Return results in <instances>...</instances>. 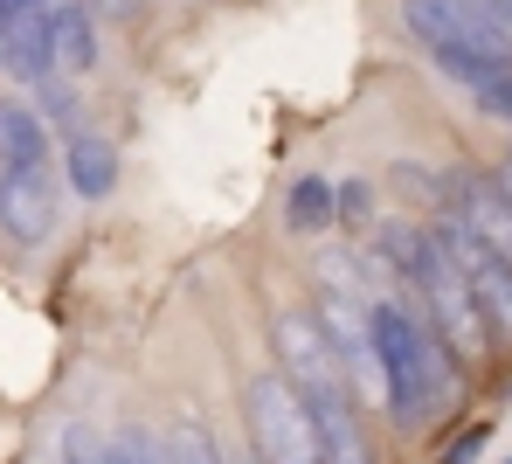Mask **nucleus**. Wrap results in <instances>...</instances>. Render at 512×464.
Listing matches in <instances>:
<instances>
[{"label":"nucleus","instance_id":"obj_1","mask_svg":"<svg viewBox=\"0 0 512 464\" xmlns=\"http://www.w3.org/2000/svg\"><path fill=\"white\" fill-rule=\"evenodd\" d=\"M367 333H374V361H381V388H388L381 416L395 430H429L450 409V395H457L450 347L429 333L423 312L409 298H395V291L367 298Z\"/></svg>","mask_w":512,"mask_h":464},{"label":"nucleus","instance_id":"obj_2","mask_svg":"<svg viewBox=\"0 0 512 464\" xmlns=\"http://www.w3.org/2000/svg\"><path fill=\"white\" fill-rule=\"evenodd\" d=\"M270 347H277V374L291 381V395L305 402L312 416V437H319V464H374V444H367V416L346 388L340 361L319 333L312 312H277L270 319Z\"/></svg>","mask_w":512,"mask_h":464},{"label":"nucleus","instance_id":"obj_3","mask_svg":"<svg viewBox=\"0 0 512 464\" xmlns=\"http://www.w3.org/2000/svg\"><path fill=\"white\" fill-rule=\"evenodd\" d=\"M388 250H395L402 278L416 284V298H423L416 312L429 319V333L450 347V361H457V368L485 361V354H492V333H485V319H478V298H471V284L457 271V257L443 250V236H436V229H395Z\"/></svg>","mask_w":512,"mask_h":464},{"label":"nucleus","instance_id":"obj_4","mask_svg":"<svg viewBox=\"0 0 512 464\" xmlns=\"http://www.w3.org/2000/svg\"><path fill=\"white\" fill-rule=\"evenodd\" d=\"M243 423H250V464H319V437H312V416L305 402L291 395V381L270 368L250 374L243 388Z\"/></svg>","mask_w":512,"mask_h":464},{"label":"nucleus","instance_id":"obj_5","mask_svg":"<svg viewBox=\"0 0 512 464\" xmlns=\"http://www.w3.org/2000/svg\"><path fill=\"white\" fill-rule=\"evenodd\" d=\"M402 21L429 56H499V63H512V28L485 0H402Z\"/></svg>","mask_w":512,"mask_h":464},{"label":"nucleus","instance_id":"obj_6","mask_svg":"<svg viewBox=\"0 0 512 464\" xmlns=\"http://www.w3.org/2000/svg\"><path fill=\"white\" fill-rule=\"evenodd\" d=\"M56 208H63L56 167H0V236L7 243H21V250L49 243L56 236Z\"/></svg>","mask_w":512,"mask_h":464},{"label":"nucleus","instance_id":"obj_7","mask_svg":"<svg viewBox=\"0 0 512 464\" xmlns=\"http://www.w3.org/2000/svg\"><path fill=\"white\" fill-rule=\"evenodd\" d=\"M436 236H443V250L457 257V271H464V284H471V298H478V319H485V333H492V347H512V271L499 264V257H485L450 215L443 222H429Z\"/></svg>","mask_w":512,"mask_h":464},{"label":"nucleus","instance_id":"obj_8","mask_svg":"<svg viewBox=\"0 0 512 464\" xmlns=\"http://www.w3.org/2000/svg\"><path fill=\"white\" fill-rule=\"evenodd\" d=\"M450 222L485 250V257H499L512 271V208L506 194L492 187V174H457V201H450Z\"/></svg>","mask_w":512,"mask_h":464},{"label":"nucleus","instance_id":"obj_9","mask_svg":"<svg viewBox=\"0 0 512 464\" xmlns=\"http://www.w3.org/2000/svg\"><path fill=\"white\" fill-rule=\"evenodd\" d=\"M49 21H56V0H21L7 21H0V70L7 77H49Z\"/></svg>","mask_w":512,"mask_h":464},{"label":"nucleus","instance_id":"obj_10","mask_svg":"<svg viewBox=\"0 0 512 464\" xmlns=\"http://www.w3.org/2000/svg\"><path fill=\"white\" fill-rule=\"evenodd\" d=\"M0 167H49V125L21 97H0Z\"/></svg>","mask_w":512,"mask_h":464},{"label":"nucleus","instance_id":"obj_11","mask_svg":"<svg viewBox=\"0 0 512 464\" xmlns=\"http://www.w3.org/2000/svg\"><path fill=\"white\" fill-rule=\"evenodd\" d=\"M49 63H56V70H90V63H97V14H90L84 0H56Z\"/></svg>","mask_w":512,"mask_h":464},{"label":"nucleus","instance_id":"obj_12","mask_svg":"<svg viewBox=\"0 0 512 464\" xmlns=\"http://www.w3.org/2000/svg\"><path fill=\"white\" fill-rule=\"evenodd\" d=\"M63 181L77 187L84 201H104V194L118 187V153H111L104 139H90V132H77V139L63 146Z\"/></svg>","mask_w":512,"mask_h":464},{"label":"nucleus","instance_id":"obj_13","mask_svg":"<svg viewBox=\"0 0 512 464\" xmlns=\"http://www.w3.org/2000/svg\"><path fill=\"white\" fill-rule=\"evenodd\" d=\"M333 215H340V194H333L326 181H298V187H291V201H284V222H291V229H305V236H312V229H326Z\"/></svg>","mask_w":512,"mask_h":464},{"label":"nucleus","instance_id":"obj_14","mask_svg":"<svg viewBox=\"0 0 512 464\" xmlns=\"http://www.w3.org/2000/svg\"><path fill=\"white\" fill-rule=\"evenodd\" d=\"M485 437H492V430H471V437H464L457 451H443V464H471L478 451H485Z\"/></svg>","mask_w":512,"mask_h":464},{"label":"nucleus","instance_id":"obj_15","mask_svg":"<svg viewBox=\"0 0 512 464\" xmlns=\"http://www.w3.org/2000/svg\"><path fill=\"white\" fill-rule=\"evenodd\" d=\"M90 14H111V21H132L139 14V0H84Z\"/></svg>","mask_w":512,"mask_h":464},{"label":"nucleus","instance_id":"obj_16","mask_svg":"<svg viewBox=\"0 0 512 464\" xmlns=\"http://www.w3.org/2000/svg\"><path fill=\"white\" fill-rule=\"evenodd\" d=\"M492 187L506 194V208H512V153H506V160H499V167H492Z\"/></svg>","mask_w":512,"mask_h":464},{"label":"nucleus","instance_id":"obj_17","mask_svg":"<svg viewBox=\"0 0 512 464\" xmlns=\"http://www.w3.org/2000/svg\"><path fill=\"white\" fill-rule=\"evenodd\" d=\"M63 464H84V458H63Z\"/></svg>","mask_w":512,"mask_h":464},{"label":"nucleus","instance_id":"obj_18","mask_svg":"<svg viewBox=\"0 0 512 464\" xmlns=\"http://www.w3.org/2000/svg\"><path fill=\"white\" fill-rule=\"evenodd\" d=\"M506 464H512V458H506Z\"/></svg>","mask_w":512,"mask_h":464}]
</instances>
